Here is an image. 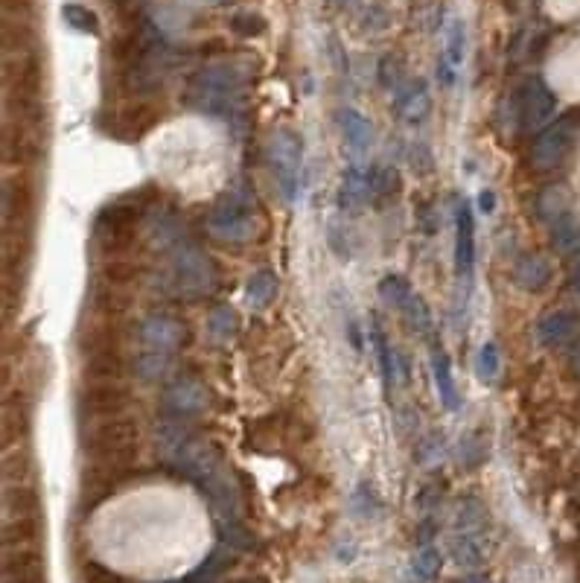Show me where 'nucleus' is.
<instances>
[{
  "mask_svg": "<svg viewBox=\"0 0 580 583\" xmlns=\"http://www.w3.org/2000/svg\"><path fill=\"white\" fill-rule=\"evenodd\" d=\"M155 441H158L161 458L172 470L193 481L210 499L222 525H239L242 499H239L237 479L231 467L225 464V458L219 455V449L178 420L161 423L155 432Z\"/></svg>",
  "mask_w": 580,
  "mask_h": 583,
  "instance_id": "f257e3e1",
  "label": "nucleus"
},
{
  "mask_svg": "<svg viewBox=\"0 0 580 583\" xmlns=\"http://www.w3.org/2000/svg\"><path fill=\"white\" fill-rule=\"evenodd\" d=\"M248 82L251 68L242 62H210L205 68L193 73L184 103L193 111L219 117V120H234L245 111L248 100Z\"/></svg>",
  "mask_w": 580,
  "mask_h": 583,
  "instance_id": "f03ea898",
  "label": "nucleus"
},
{
  "mask_svg": "<svg viewBox=\"0 0 580 583\" xmlns=\"http://www.w3.org/2000/svg\"><path fill=\"white\" fill-rule=\"evenodd\" d=\"M254 205H257L254 196L242 184L225 190L207 213V234L219 242H231V245L254 240L257 228H260Z\"/></svg>",
  "mask_w": 580,
  "mask_h": 583,
  "instance_id": "7ed1b4c3",
  "label": "nucleus"
},
{
  "mask_svg": "<svg viewBox=\"0 0 580 583\" xmlns=\"http://www.w3.org/2000/svg\"><path fill=\"white\" fill-rule=\"evenodd\" d=\"M266 161L274 175L280 196L295 205L301 199V170H304V143L295 132L277 129L266 143Z\"/></svg>",
  "mask_w": 580,
  "mask_h": 583,
  "instance_id": "20e7f679",
  "label": "nucleus"
},
{
  "mask_svg": "<svg viewBox=\"0 0 580 583\" xmlns=\"http://www.w3.org/2000/svg\"><path fill=\"white\" fill-rule=\"evenodd\" d=\"M170 280L178 295L196 301L213 289V263L205 251L187 237L170 248Z\"/></svg>",
  "mask_w": 580,
  "mask_h": 583,
  "instance_id": "39448f33",
  "label": "nucleus"
},
{
  "mask_svg": "<svg viewBox=\"0 0 580 583\" xmlns=\"http://www.w3.org/2000/svg\"><path fill=\"white\" fill-rule=\"evenodd\" d=\"M557 111V97L546 85L543 76H531L519 85V91H513L511 97V120L508 129L513 132H540L546 129L548 120Z\"/></svg>",
  "mask_w": 580,
  "mask_h": 583,
  "instance_id": "423d86ee",
  "label": "nucleus"
},
{
  "mask_svg": "<svg viewBox=\"0 0 580 583\" xmlns=\"http://www.w3.org/2000/svg\"><path fill=\"white\" fill-rule=\"evenodd\" d=\"M537 216L548 228L551 242L560 251H566V254L580 251V219L566 187H546L537 196Z\"/></svg>",
  "mask_w": 580,
  "mask_h": 583,
  "instance_id": "0eeeda50",
  "label": "nucleus"
},
{
  "mask_svg": "<svg viewBox=\"0 0 580 583\" xmlns=\"http://www.w3.org/2000/svg\"><path fill=\"white\" fill-rule=\"evenodd\" d=\"M572 143H575V120L572 117L548 123L546 129L537 132V138L531 143V167L537 172L557 170L566 161Z\"/></svg>",
  "mask_w": 580,
  "mask_h": 583,
  "instance_id": "6e6552de",
  "label": "nucleus"
},
{
  "mask_svg": "<svg viewBox=\"0 0 580 583\" xmlns=\"http://www.w3.org/2000/svg\"><path fill=\"white\" fill-rule=\"evenodd\" d=\"M140 344L143 353L149 356H164L172 359L175 350L184 344V324L178 318H172L167 312H152L140 321Z\"/></svg>",
  "mask_w": 580,
  "mask_h": 583,
  "instance_id": "1a4fd4ad",
  "label": "nucleus"
},
{
  "mask_svg": "<svg viewBox=\"0 0 580 583\" xmlns=\"http://www.w3.org/2000/svg\"><path fill=\"white\" fill-rule=\"evenodd\" d=\"M473 272H476V216L473 205L461 199L455 205V275L470 283Z\"/></svg>",
  "mask_w": 580,
  "mask_h": 583,
  "instance_id": "9d476101",
  "label": "nucleus"
},
{
  "mask_svg": "<svg viewBox=\"0 0 580 583\" xmlns=\"http://www.w3.org/2000/svg\"><path fill=\"white\" fill-rule=\"evenodd\" d=\"M207 388L193 377H181L172 382L164 394V409L172 414V417H196V414L207 412Z\"/></svg>",
  "mask_w": 580,
  "mask_h": 583,
  "instance_id": "9b49d317",
  "label": "nucleus"
},
{
  "mask_svg": "<svg viewBox=\"0 0 580 583\" xmlns=\"http://www.w3.org/2000/svg\"><path fill=\"white\" fill-rule=\"evenodd\" d=\"M394 111L403 123L409 126H420L429 111H432V94H429V85L423 79H414V82H403L397 91H394Z\"/></svg>",
  "mask_w": 580,
  "mask_h": 583,
  "instance_id": "f8f14e48",
  "label": "nucleus"
},
{
  "mask_svg": "<svg viewBox=\"0 0 580 583\" xmlns=\"http://www.w3.org/2000/svg\"><path fill=\"white\" fill-rule=\"evenodd\" d=\"M511 280L522 289V292H543L548 283H551V263H548L543 254H522L516 257L511 269Z\"/></svg>",
  "mask_w": 580,
  "mask_h": 583,
  "instance_id": "ddd939ff",
  "label": "nucleus"
},
{
  "mask_svg": "<svg viewBox=\"0 0 580 583\" xmlns=\"http://www.w3.org/2000/svg\"><path fill=\"white\" fill-rule=\"evenodd\" d=\"M432 379H435V388H438V400L446 412H458L461 409V394H458V385H455V374H452V362L446 356V350L441 344L432 347Z\"/></svg>",
  "mask_w": 580,
  "mask_h": 583,
  "instance_id": "4468645a",
  "label": "nucleus"
},
{
  "mask_svg": "<svg viewBox=\"0 0 580 583\" xmlns=\"http://www.w3.org/2000/svg\"><path fill=\"white\" fill-rule=\"evenodd\" d=\"M371 190H374V170H365V167L353 164L342 175L339 205L344 210H356V207H362L365 202H371Z\"/></svg>",
  "mask_w": 580,
  "mask_h": 583,
  "instance_id": "2eb2a0df",
  "label": "nucleus"
},
{
  "mask_svg": "<svg viewBox=\"0 0 580 583\" xmlns=\"http://www.w3.org/2000/svg\"><path fill=\"white\" fill-rule=\"evenodd\" d=\"M534 336L543 347H557V344H566L575 336V315L566 312V309H551L546 312L537 327H534Z\"/></svg>",
  "mask_w": 580,
  "mask_h": 583,
  "instance_id": "dca6fc26",
  "label": "nucleus"
},
{
  "mask_svg": "<svg viewBox=\"0 0 580 583\" xmlns=\"http://www.w3.org/2000/svg\"><path fill=\"white\" fill-rule=\"evenodd\" d=\"M339 126H342L344 140H347V146L353 152H368L371 149V143H374V123L359 108H342Z\"/></svg>",
  "mask_w": 580,
  "mask_h": 583,
  "instance_id": "f3484780",
  "label": "nucleus"
},
{
  "mask_svg": "<svg viewBox=\"0 0 580 583\" xmlns=\"http://www.w3.org/2000/svg\"><path fill=\"white\" fill-rule=\"evenodd\" d=\"M146 231H149V240L155 242L158 248H164V251H170L175 242L184 240V225H181V219L172 213V210H155L149 219H146Z\"/></svg>",
  "mask_w": 580,
  "mask_h": 583,
  "instance_id": "a211bd4d",
  "label": "nucleus"
},
{
  "mask_svg": "<svg viewBox=\"0 0 580 583\" xmlns=\"http://www.w3.org/2000/svg\"><path fill=\"white\" fill-rule=\"evenodd\" d=\"M371 344H374L376 362H379V374H382V382L385 388L391 391L394 388V379H397V353H394V344L388 342L385 330L379 321H371Z\"/></svg>",
  "mask_w": 580,
  "mask_h": 583,
  "instance_id": "6ab92c4d",
  "label": "nucleus"
},
{
  "mask_svg": "<svg viewBox=\"0 0 580 583\" xmlns=\"http://www.w3.org/2000/svg\"><path fill=\"white\" fill-rule=\"evenodd\" d=\"M277 289L280 286H277V275L272 269H257V272H251L248 283H245V301H248V307L266 309L277 298Z\"/></svg>",
  "mask_w": 580,
  "mask_h": 583,
  "instance_id": "aec40b11",
  "label": "nucleus"
},
{
  "mask_svg": "<svg viewBox=\"0 0 580 583\" xmlns=\"http://www.w3.org/2000/svg\"><path fill=\"white\" fill-rule=\"evenodd\" d=\"M449 551L455 563L461 566H481L484 563V531H455Z\"/></svg>",
  "mask_w": 580,
  "mask_h": 583,
  "instance_id": "412c9836",
  "label": "nucleus"
},
{
  "mask_svg": "<svg viewBox=\"0 0 580 583\" xmlns=\"http://www.w3.org/2000/svg\"><path fill=\"white\" fill-rule=\"evenodd\" d=\"M403 312V318L409 321V327L417 333V336H426V333H432V327H435V318H432V309L426 304V298L420 295V292H414L411 289V295L406 298V304L400 307Z\"/></svg>",
  "mask_w": 580,
  "mask_h": 583,
  "instance_id": "4be33fe9",
  "label": "nucleus"
},
{
  "mask_svg": "<svg viewBox=\"0 0 580 583\" xmlns=\"http://www.w3.org/2000/svg\"><path fill=\"white\" fill-rule=\"evenodd\" d=\"M400 193V172L394 167H382L374 170V190H371V202L376 207H385L394 196Z\"/></svg>",
  "mask_w": 580,
  "mask_h": 583,
  "instance_id": "5701e85b",
  "label": "nucleus"
},
{
  "mask_svg": "<svg viewBox=\"0 0 580 583\" xmlns=\"http://www.w3.org/2000/svg\"><path fill=\"white\" fill-rule=\"evenodd\" d=\"M476 371L484 385H493L499 379V374H502V353H499L496 342L481 344V350H478L476 356Z\"/></svg>",
  "mask_w": 580,
  "mask_h": 583,
  "instance_id": "b1692460",
  "label": "nucleus"
},
{
  "mask_svg": "<svg viewBox=\"0 0 580 583\" xmlns=\"http://www.w3.org/2000/svg\"><path fill=\"white\" fill-rule=\"evenodd\" d=\"M231 563V554L225 549H216L210 557H207L205 563L199 566V569H193L190 575H184L181 581H167V583H210L225 566Z\"/></svg>",
  "mask_w": 580,
  "mask_h": 583,
  "instance_id": "393cba45",
  "label": "nucleus"
},
{
  "mask_svg": "<svg viewBox=\"0 0 580 583\" xmlns=\"http://www.w3.org/2000/svg\"><path fill=\"white\" fill-rule=\"evenodd\" d=\"M464 53H467V27H464L461 18H452L449 27H446L444 56L455 65V68H461V65H464Z\"/></svg>",
  "mask_w": 580,
  "mask_h": 583,
  "instance_id": "a878e982",
  "label": "nucleus"
},
{
  "mask_svg": "<svg viewBox=\"0 0 580 583\" xmlns=\"http://www.w3.org/2000/svg\"><path fill=\"white\" fill-rule=\"evenodd\" d=\"M441 572V551L432 549V546H423L417 551L414 563H411V575L417 583L435 581V575Z\"/></svg>",
  "mask_w": 580,
  "mask_h": 583,
  "instance_id": "bb28decb",
  "label": "nucleus"
},
{
  "mask_svg": "<svg viewBox=\"0 0 580 583\" xmlns=\"http://www.w3.org/2000/svg\"><path fill=\"white\" fill-rule=\"evenodd\" d=\"M379 295L388 307L400 309L406 304V298L411 295V286L400 275H385L379 280Z\"/></svg>",
  "mask_w": 580,
  "mask_h": 583,
  "instance_id": "cd10ccee",
  "label": "nucleus"
},
{
  "mask_svg": "<svg viewBox=\"0 0 580 583\" xmlns=\"http://www.w3.org/2000/svg\"><path fill=\"white\" fill-rule=\"evenodd\" d=\"M207 327L216 339H231L237 333V312L231 307H216L207 318Z\"/></svg>",
  "mask_w": 580,
  "mask_h": 583,
  "instance_id": "c85d7f7f",
  "label": "nucleus"
},
{
  "mask_svg": "<svg viewBox=\"0 0 580 583\" xmlns=\"http://www.w3.org/2000/svg\"><path fill=\"white\" fill-rule=\"evenodd\" d=\"M62 15H65V21H68L73 30H79V33H100V24H97V15L91 12V9H85V6H79V3H68L65 9H62Z\"/></svg>",
  "mask_w": 580,
  "mask_h": 583,
  "instance_id": "c756f323",
  "label": "nucleus"
},
{
  "mask_svg": "<svg viewBox=\"0 0 580 583\" xmlns=\"http://www.w3.org/2000/svg\"><path fill=\"white\" fill-rule=\"evenodd\" d=\"M353 508H356V514L359 516L379 514V499H376V490L368 484V481H362V484L356 487V493H353Z\"/></svg>",
  "mask_w": 580,
  "mask_h": 583,
  "instance_id": "7c9ffc66",
  "label": "nucleus"
},
{
  "mask_svg": "<svg viewBox=\"0 0 580 583\" xmlns=\"http://www.w3.org/2000/svg\"><path fill=\"white\" fill-rule=\"evenodd\" d=\"M379 82L388 88V91H397L406 79H403V73H400V65L388 56V59H382V65H379Z\"/></svg>",
  "mask_w": 580,
  "mask_h": 583,
  "instance_id": "2f4dec72",
  "label": "nucleus"
},
{
  "mask_svg": "<svg viewBox=\"0 0 580 583\" xmlns=\"http://www.w3.org/2000/svg\"><path fill=\"white\" fill-rule=\"evenodd\" d=\"M263 18H257V15H237L234 18V30L242 35H257L263 33Z\"/></svg>",
  "mask_w": 580,
  "mask_h": 583,
  "instance_id": "473e14b6",
  "label": "nucleus"
},
{
  "mask_svg": "<svg viewBox=\"0 0 580 583\" xmlns=\"http://www.w3.org/2000/svg\"><path fill=\"white\" fill-rule=\"evenodd\" d=\"M455 73H458V68L446 56H441L438 59V82H441V88H452L455 85Z\"/></svg>",
  "mask_w": 580,
  "mask_h": 583,
  "instance_id": "72a5a7b5",
  "label": "nucleus"
},
{
  "mask_svg": "<svg viewBox=\"0 0 580 583\" xmlns=\"http://www.w3.org/2000/svg\"><path fill=\"white\" fill-rule=\"evenodd\" d=\"M478 207H481L484 213H493V210H496V196H493L490 190H481V193H478Z\"/></svg>",
  "mask_w": 580,
  "mask_h": 583,
  "instance_id": "f704fd0d",
  "label": "nucleus"
},
{
  "mask_svg": "<svg viewBox=\"0 0 580 583\" xmlns=\"http://www.w3.org/2000/svg\"><path fill=\"white\" fill-rule=\"evenodd\" d=\"M569 283H572V292L580 298V254L578 260L572 263V275H569Z\"/></svg>",
  "mask_w": 580,
  "mask_h": 583,
  "instance_id": "c9c22d12",
  "label": "nucleus"
},
{
  "mask_svg": "<svg viewBox=\"0 0 580 583\" xmlns=\"http://www.w3.org/2000/svg\"><path fill=\"white\" fill-rule=\"evenodd\" d=\"M181 3H190V6H216L222 0H181Z\"/></svg>",
  "mask_w": 580,
  "mask_h": 583,
  "instance_id": "e433bc0d",
  "label": "nucleus"
},
{
  "mask_svg": "<svg viewBox=\"0 0 580 583\" xmlns=\"http://www.w3.org/2000/svg\"><path fill=\"white\" fill-rule=\"evenodd\" d=\"M572 368H575V374H578V379H580V347L575 350V356H572Z\"/></svg>",
  "mask_w": 580,
  "mask_h": 583,
  "instance_id": "4c0bfd02",
  "label": "nucleus"
}]
</instances>
